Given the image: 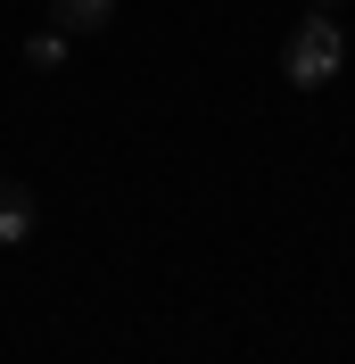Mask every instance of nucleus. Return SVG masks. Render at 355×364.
Masks as SVG:
<instances>
[{
  "mask_svg": "<svg viewBox=\"0 0 355 364\" xmlns=\"http://www.w3.org/2000/svg\"><path fill=\"white\" fill-rule=\"evenodd\" d=\"M314 9H339V0H314Z\"/></svg>",
  "mask_w": 355,
  "mask_h": 364,
  "instance_id": "39448f33",
  "label": "nucleus"
},
{
  "mask_svg": "<svg viewBox=\"0 0 355 364\" xmlns=\"http://www.w3.org/2000/svg\"><path fill=\"white\" fill-rule=\"evenodd\" d=\"M58 58H67V33H33L25 42V67H58Z\"/></svg>",
  "mask_w": 355,
  "mask_h": 364,
  "instance_id": "20e7f679",
  "label": "nucleus"
},
{
  "mask_svg": "<svg viewBox=\"0 0 355 364\" xmlns=\"http://www.w3.org/2000/svg\"><path fill=\"white\" fill-rule=\"evenodd\" d=\"M58 33H108L116 25V0H50Z\"/></svg>",
  "mask_w": 355,
  "mask_h": 364,
  "instance_id": "7ed1b4c3",
  "label": "nucleus"
},
{
  "mask_svg": "<svg viewBox=\"0 0 355 364\" xmlns=\"http://www.w3.org/2000/svg\"><path fill=\"white\" fill-rule=\"evenodd\" d=\"M33 224H42L33 191H25V182H0V240L17 249V240H33Z\"/></svg>",
  "mask_w": 355,
  "mask_h": 364,
  "instance_id": "f03ea898",
  "label": "nucleus"
},
{
  "mask_svg": "<svg viewBox=\"0 0 355 364\" xmlns=\"http://www.w3.org/2000/svg\"><path fill=\"white\" fill-rule=\"evenodd\" d=\"M339 67H347V33H339L331 9H314V17L289 25V42H281V83L322 91V83H339Z\"/></svg>",
  "mask_w": 355,
  "mask_h": 364,
  "instance_id": "f257e3e1",
  "label": "nucleus"
}]
</instances>
